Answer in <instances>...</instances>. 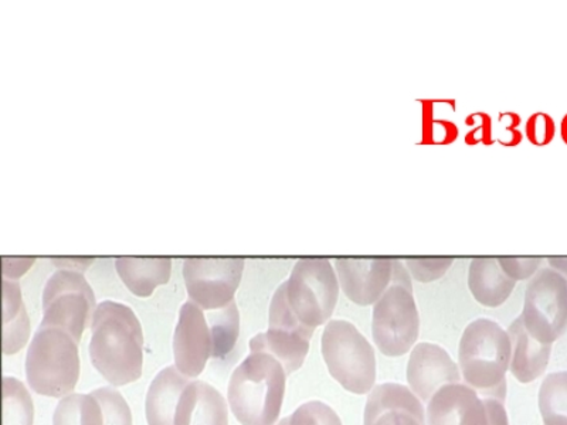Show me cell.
<instances>
[{
	"label": "cell",
	"mask_w": 567,
	"mask_h": 425,
	"mask_svg": "<svg viewBox=\"0 0 567 425\" xmlns=\"http://www.w3.org/2000/svg\"><path fill=\"white\" fill-rule=\"evenodd\" d=\"M144 332L130 307L101 302L91 323L90 359L115 387L140 381L144 364Z\"/></svg>",
	"instance_id": "1"
},
{
	"label": "cell",
	"mask_w": 567,
	"mask_h": 425,
	"mask_svg": "<svg viewBox=\"0 0 567 425\" xmlns=\"http://www.w3.org/2000/svg\"><path fill=\"white\" fill-rule=\"evenodd\" d=\"M513 345L505 329L488 318L475 319L464 329L458 348L461 377L480 396L505 402Z\"/></svg>",
	"instance_id": "2"
},
{
	"label": "cell",
	"mask_w": 567,
	"mask_h": 425,
	"mask_svg": "<svg viewBox=\"0 0 567 425\" xmlns=\"http://www.w3.org/2000/svg\"><path fill=\"white\" fill-rule=\"evenodd\" d=\"M287 372L275 356L251 352L233 372L229 404L241 425H276L280 417Z\"/></svg>",
	"instance_id": "3"
},
{
	"label": "cell",
	"mask_w": 567,
	"mask_h": 425,
	"mask_svg": "<svg viewBox=\"0 0 567 425\" xmlns=\"http://www.w3.org/2000/svg\"><path fill=\"white\" fill-rule=\"evenodd\" d=\"M27 377L40 396H69L80 377L79 342L62 329L40 326L29 345Z\"/></svg>",
	"instance_id": "4"
},
{
	"label": "cell",
	"mask_w": 567,
	"mask_h": 425,
	"mask_svg": "<svg viewBox=\"0 0 567 425\" xmlns=\"http://www.w3.org/2000/svg\"><path fill=\"white\" fill-rule=\"evenodd\" d=\"M323 361L329 374L348 392L371 393L377 382V354L353 323L332 319L321 341Z\"/></svg>",
	"instance_id": "5"
},
{
	"label": "cell",
	"mask_w": 567,
	"mask_h": 425,
	"mask_svg": "<svg viewBox=\"0 0 567 425\" xmlns=\"http://www.w3.org/2000/svg\"><path fill=\"white\" fill-rule=\"evenodd\" d=\"M284 286L288 305L303 326L316 331L331 321L341 286L327 258H301Z\"/></svg>",
	"instance_id": "6"
},
{
	"label": "cell",
	"mask_w": 567,
	"mask_h": 425,
	"mask_svg": "<svg viewBox=\"0 0 567 425\" xmlns=\"http://www.w3.org/2000/svg\"><path fill=\"white\" fill-rule=\"evenodd\" d=\"M97 307L93 288L83 272L60 270L45 283L40 326L62 329L80 343L85 329L93 323Z\"/></svg>",
	"instance_id": "7"
},
{
	"label": "cell",
	"mask_w": 567,
	"mask_h": 425,
	"mask_svg": "<svg viewBox=\"0 0 567 425\" xmlns=\"http://www.w3.org/2000/svg\"><path fill=\"white\" fill-rule=\"evenodd\" d=\"M526 331L544 345H551L567 331V278L544 268L526 287L523 313Z\"/></svg>",
	"instance_id": "8"
},
{
	"label": "cell",
	"mask_w": 567,
	"mask_h": 425,
	"mask_svg": "<svg viewBox=\"0 0 567 425\" xmlns=\"http://www.w3.org/2000/svg\"><path fill=\"white\" fill-rule=\"evenodd\" d=\"M420 332V315L413 290L392 283L373 305L372 336L384 356L399 357L412 351Z\"/></svg>",
	"instance_id": "9"
},
{
	"label": "cell",
	"mask_w": 567,
	"mask_h": 425,
	"mask_svg": "<svg viewBox=\"0 0 567 425\" xmlns=\"http://www.w3.org/2000/svg\"><path fill=\"white\" fill-rule=\"evenodd\" d=\"M243 271V258H187L184 266L187 296L202 310H221L235 301Z\"/></svg>",
	"instance_id": "10"
},
{
	"label": "cell",
	"mask_w": 567,
	"mask_h": 425,
	"mask_svg": "<svg viewBox=\"0 0 567 425\" xmlns=\"http://www.w3.org/2000/svg\"><path fill=\"white\" fill-rule=\"evenodd\" d=\"M174 356L177 371L189 379L200 376L210 359H219L209 318L195 302H186L181 308L174 335Z\"/></svg>",
	"instance_id": "11"
},
{
	"label": "cell",
	"mask_w": 567,
	"mask_h": 425,
	"mask_svg": "<svg viewBox=\"0 0 567 425\" xmlns=\"http://www.w3.org/2000/svg\"><path fill=\"white\" fill-rule=\"evenodd\" d=\"M341 290L357 305H374L392 286L393 258H337Z\"/></svg>",
	"instance_id": "12"
},
{
	"label": "cell",
	"mask_w": 567,
	"mask_h": 425,
	"mask_svg": "<svg viewBox=\"0 0 567 425\" xmlns=\"http://www.w3.org/2000/svg\"><path fill=\"white\" fill-rule=\"evenodd\" d=\"M461 381L458 364L445 349L430 342L413 348L408 362V383L422 402L429 403L440 388Z\"/></svg>",
	"instance_id": "13"
},
{
	"label": "cell",
	"mask_w": 567,
	"mask_h": 425,
	"mask_svg": "<svg viewBox=\"0 0 567 425\" xmlns=\"http://www.w3.org/2000/svg\"><path fill=\"white\" fill-rule=\"evenodd\" d=\"M427 425H489L487 404L477 390L463 382L439 390L425 410Z\"/></svg>",
	"instance_id": "14"
},
{
	"label": "cell",
	"mask_w": 567,
	"mask_h": 425,
	"mask_svg": "<svg viewBox=\"0 0 567 425\" xmlns=\"http://www.w3.org/2000/svg\"><path fill=\"white\" fill-rule=\"evenodd\" d=\"M363 425H427L422 400L398 383H383L369 393Z\"/></svg>",
	"instance_id": "15"
},
{
	"label": "cell",
	"mask_w": 567,
	"mask_h": 425,
	"mask_svg": "<svg viewBox=\"0 0 567 425\" xmlns=\"http://www.w3.org/2000/svg\"><path fill=\"white\" fill-rule=\"evenodd\" d=\"M174 425H229L225 397L209 383L190 382L177 404Z\"/></svg>",
	"instance_id": "16"
},
{
	"label": "cell",
	"mask_w": 567,
	"mask_h": 425,
	"mask_svg": "<svg viewBox=\"0 0 567 425\" xmlns=\"http://www.w3.org/2000/svg\"><path fill=\"white\" fill-rule=\"evenodd\" d=\"M513 356L509 371L519 383L528 384L540 377L548 367L551 345H544L526 331L523 319L516 318L508 328Z\"/></svg>",
	"instance_id": "17"
},
{
	"label": "cell",
	"mask_w": 567,
	"mask_h": 425,
	"mask_svg": "<svg viewBox=\"0 0 567 425\" xmlns=\"http://www.w3.org/2000/svg\"><path fill=\"white\" fill-rule=\"evenodd\" d=\"M190 382L176 366L165 367L156 374L146 394L145 413L148 425H174L177 404Z\"/></svg>",
	"instance_id": "18"
},
{
	"label": "cell",
	"mask_w": 567,
	"mask_h": 425,
	"mask_svg": "<svg viewBox=\"0 0 567 425\" xmlns=\"http://www.w3.org/2000/svg\"><path fill=\"white\" fill-rule=\"evenodd\" d=\"M516 282L511 280L501 268L498 258L480 257L471 261L468 268V288L475 301L487 308L504 305Z\"/></svg>",
	"instance_id": "19"
},
{
	"label": "cell",
	"mask_w": 567,
	"mask_h": 425,
	"mask_svg": "<svg viewBox=\"0 0 567 425\" xmlns=\"http://www.w3.org/2000/svg\"><path fill=\"white\" fill-rule=\"evenodd\" d=\"M116 272L126 288L136 297H151L159 286L169 282L171 258L121 257L115 261Z\"/></svg>",
	"instance_id": "20"
},
{
	"label": "cell",
	"mask_w": 567,
	"mask_h": 425,
	"mask_svg": "<svg viewBox=\"0 0 567 425\" xmlns=\"http://www.w3.org/2000/svg\"><path fill=\"white\" fill-rule=\"evenodd\" d=\"M310 342L311 336L306 333L268 328L267 332L258 333L251 339L250 351L272 354L286 369L287 374H291L301 369L310 352Z\"/></svg>",
	"instance_id": "21"
},
{
	"label": "cell",
	"mask_w": 567,
	"mask_h": 425,
	"mask_svg": "<svg viewBox=\"0 0 567 425\" xmlns=\"http://www.w3.org/2000/svg\"><path fill=\"white\" fill-rule=\"evenodd\" d=\"M30 338V321L18 281L3 278V353L14 354Z\"/></svg>",
	"instance_id": "22"
},
{
	"label": "cell",
	"mask_w": 567,
	"mask_h": 425,
	"mask_svg": "<svg viewBox=\"0 0 567 425\" xmlns=\"http://www.w3.org/2000/svg\"><path fill=\"white\" fill-rule=\"evenodd\" d=\"M53 425H104L103 408L93 393H71L55 407Z\"/></svg>",
	"instance_id": "23"
},
{
	"label": "cell",
	"mask_w": 567,
	"mask_h": 425,
	"mask_svg": "<svg viewBox=\"0 0 567 425\" xmlns=\"http://www.w3.org/2000/svg\"><path fill=\"white\" fill-rule=\"evenodd\" d=\"M539 410L545 425H567V372L545 377L539 390Z\"/></svg>",
	"instance_id": "24"
},
{
	"label": "cell",
	"mask_w": 567,
	"mask_h": 425,
	"mask_svg": "<svg viewBox=\"0 0 567 425\" xmlns=\"http://www.w3.org/2000/svg\"><path fill=\"white\" fill-rule=\"evenodd\" d=\"M32 396L22 382L14 377L3 379V425H33Z\"/></svg>",
	"instance_id": "25"
},
{
	"label": "cell",
	"mask_w": 567,
	"mask_h": 425,
	"mask_svg": "<svg viewBox=\"0 0 567 425\" xmlns=\"http://www.w3.org/2000/svg\"><path fill=\"white\" fill-rule=\"evenodd\" d=\"M213 333H215L217 353L219 359L226 357L235 348L240 335V313L236 302L221 310L207 311Z\"/></svg>",
	"instance_id": "26"
},
{
	"label": "cell",
	"mask_w": 567,
	"mask_h": 425,
	"mask_svg": "<svg viewBox=\"0 0 567 425\" xmlns=\"http://www.w3.org/2000/svg\"><path fill=\"white\" fill-rule=\"evenodd\" d=\"M94 397L103 408L104 425H133V414L123 394L114 387L94 390Z\"/></svg>",
	"instance_id": "27"
},
{
	"label": "cell",
	"mask_w": 567,
	"mask_h": 425,
	"mask_svg": "<svg viewBox=\"0 0 567 425\" xmlns=\"http://www.w3.org/2000/svg\"><path fill=\"white\" fill-rule=\"evenodd\" d=\"M288 425H342L336 410L322 402L303 403L288 417Z\"/></svg>",
	"instance_id": "28"
},
{
	"label": "cell",
	"mask_w": 567,
	"mask_h": 425,
	"mask_svg": "<svg viewBox=\"0 0 567 425\" xmlns=\"http://www.w3.org/2000/svg\"><path fill=\"white\" fill-rule=\"evenodd\" d=\"M410 276L419 282L440 280L453 266V258H406L403 260Z\"/></svg>",
	"instance_id": "29"
},
{
	"label": "cell",
	"mask_w": 567,
	"mask_h": 425,
	"mask_svg": "<svg viewBox=\"0 0 567 425\" xmlns=\"http://www.w3.org/2000/svg\"><path fill=\"white\" fill-rule=\"evenodd\" d=\"M501 268L511 280L525 281L534 277L539 271L542 258H519V257H501L498 258Z\"/></svg>",
	"instance_id": "30"
},
{
	"label": "cell",
	"mask_w": 567,
	"mask_h": 425,
	"mask_svg": "<svg viewBox=\"0 0 567 425\" xmlns=\"http://www.w3.org/2000/svg\"><path fill=\"white\" fill-rule=\"evenodd\" d=\"M526 136L534 145H548L555 136V123L551 116L542 113L532 115L526 123Z\"/></svg>",
	"instance_id": "31"
},
{
	"label": "cell",
	"mask_w": 567,
	"mask_h": 425,
	"mask_svg": "<svg viewBox=\"0 0 567 425\" xmlns=\"http://www.w3.org/2000/svg\"><path fill=\"white\" fill-rule=\"evenodd\" d=\"M34 262V258H3L4 280L18 281Z\"/></svg>",
	"instance_id": "32"
},
{
	"label": "cell",
	"mask_w": 567,
	"mask_h": 425,
	"mask_svg": "<svg viewBox=\"0 0 567 425\" xmlns=\"http://www.w3.org/2000/svg\"><path fill=\"white\" fill-rule=\"evenodd\" d=\"M484 400L487 404L489 425H509L504 403L491 397H484Z\"/></svg>",
	"instance_id": "33"
},
{
	"label": "cell",
	"mask_w": 567,
	"mask_h": 425,
	"mask_svg": "<svg viewBox=\"0 0 567 425\" xmlns=\"http://www.w3.org/2000/svg\"><path fill=\"white\" fill-rule=\"evenodd\" d=\"M392 283H398V286H403L409 288V290H413L412 276H410L404 261L399 260V258H393Z\"/></svg>",
	"instance_id": "34"
},
{
	"label": "cell",
	"mask_w": 567,
	"mask_h": 425,
	"mask_svg": "<svg viewBox=\"0 0 567 425\" xmlns=\"http://www.w3.org/2000/svg\"><path fill=\"white\" fill-rule=\"evenodd\" d=\"M551 270L558 271L559 274L567 277V257L549 258Z\"/></svg>",
	"instance_id": "35"
},
{
	"label": "cell",
	"mask_w": 567,
	"mask_h": 425,
	"mask_svg": "<svg viewBox=\"0 0 567 425\" xmlns=\"http://www.w3.org/2000/svg\"><path fill=\"white\" fill-rule=\"evenodd\" d=\"M276 425H288V417L282 418L281 422Z\"/></svg>",
	"instance_id": "36"
}]
</instances>
